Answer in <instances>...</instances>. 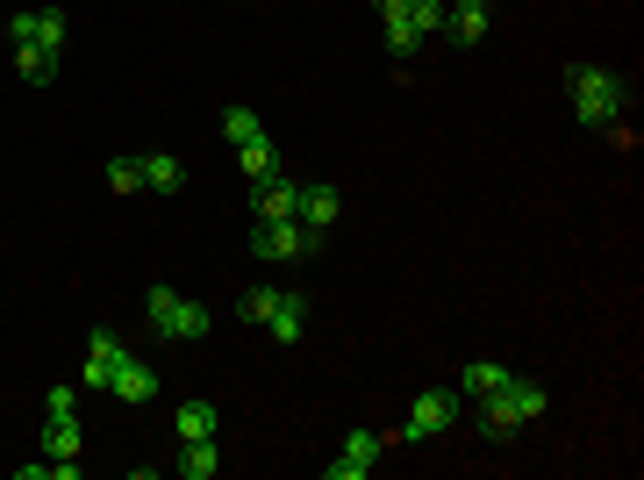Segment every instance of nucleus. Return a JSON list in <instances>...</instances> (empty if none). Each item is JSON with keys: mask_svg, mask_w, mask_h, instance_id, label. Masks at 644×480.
Masks as SVG:
<instances>
[{"mask_svg": "<svg viewBox=\"0 0 644 480\" xmlns=\"http://www.w3.org/2000/svg\"><path fill=\"white\" fill-rule=\"evenodd\" d=\"M122 358H129V344H122L115 330H94V337H86V366H80V380L94 387V395H107V380H115Z\"/></svg>", "mask_w": 644, "mask_h": 480, "instance_id": "nucleus-8", "label": "nucleus"}, {"mask_svg": "<svg viewBox=\"0 0 644 480\" xmlns=\"http://www.w3.org/2000/svg\"><path fill=\"white\" fill-rule=\"evenodd\" d=\"M51 416H80V395H72V387H65V380H58V387H51Z\"/></svg>", "mask_w": 644, "mask_h": 480, "instance_id": "nucleus-26", "label": "nucleus"}, {"mask_svg": "<svg viewBox=\"0 0 644 480\" xmlns=\"http://www.w3.org/2000/svg\"><path fill=\"white\" fill-rule=\"evenodd\" d=\"M501 380H509V366H495V358H472V366L458 373V401H480V395H495Z\"/></svg>", "mask_w": 644, "mask_h": 480, "instance_id": "nucleus-17", "label": "nucleus"}, {"mask_svg": "<svg viewBox=\"0 0 644 480\" xmlns=\"http://www.w3.org/2000/svg\"><path fill=\"white\" fill-rule=\"evenodd\" d=\"M272 302H280V288H251V294L237 302V316H243V323H266V316H272Z\"/></svg>", "mask_w": 644, "mask_h": 480, "instance_id": "nucleus-24", "label": "nucleus"}, {"mask_svg": "<svg viewBox=\"0 0 644 480\" xmlns=\"http://www.w3.org/2000/svg\"><path fill=\"white\" fill-rule=\"evenodd\" d=\"M222 137L229 144H251V137H266V123H258L251 108H222Z\"/></svg>", "mask_w": 644, "mask_h": 480, "instance_id": "nucleus-23", "label": "nucleus"}, {"mask_svg": "<svg viewBox=\"0 0 644 480\" xmlns=\"http://www.w3.org/2000/svg\"><path fill=\"white\" fill-rule=\"evenodd\" d=\"M80 452H86L80 416H51V424H43V459H80Z\"/></svg>", "mask_w": 644, "mask_h": 480, "instance_id": "nucleus-16", "label": "nucleus"}, {"mask_svg": "<svg viewBox=\"0 0 644 480\" xmlns=\"http://www.w3.org/2000/svg\"><path fill=\"white\" fill-rule=\"evenodd\" d=\"M144 187L150 194H179V187H187V165H179L173 152H150L144 158Z\"/></svg>", "mask_w": 644, "mask_h": 480, "instance_id": "nucleus-20", "label": "nucleus"}, {"mask_svg": "<svg viewBox=\"0 0 644 480\" xmlns=\"http://www.w3.org/2000/svg\"><path fill=\"white\" fill-rule=\"evenodd\" d=\"M551 409V395H544V380H501L495 395H480V430L487 438H509V430H523V424H537V416Z\"/></svg>", "mask_w": 644, "mask_h": 480, "instance_id": "nucleus-2", "label": "nucleus"}, {"mask_svg": "<svg viewBox=\"0 0 644 480\" xmlns=\"http://www.w3.org/2000/svg\"><path fill=\"white\" fill-rule=\"evenodd\" d=\"M144 316H150V330H158L165 344H201L208 330H215L208 309L187 302V294H173V288H150V294H144Z\"/></svg>", "mask_w": 644, "mask_h": 480, "instance_id": "nucleus-3", "label": "nucleus"}, {"mask_svg": "<svg viewBox=\"0 0 644 480\" xmlns=\"http://www.w3.org/2000/svg\"><path fill=\"white\" fill-rule=\"evenodd\" d=\"M107 187H115V194H144V158H107Z\"/></svg>", "mask_w": 644, "mask_h": 480, "instance_id": "nucleus-22", "label": "nucleus"}, {"mask_svg": "<svg viewBox=\"0 0 644 480\" xmlns=\"http://www.w3.org/2000/svg\"><path fill=\"white\" fill-rule=\"evenodd\" d=\"M315 244H322V230H309V222H258V230H251V251H258V259H272V265L309 259Z\"/></svg>", "mask_w": 644, "mask_h": 480, "instance_id": "nucleus-5", "label": "nucleus"}, {"mask_svg": "<svg viewBox=\"0 0 644 480\" xmlns=\"http://www.w3.org/2000/svg\"><path fill=\"white\" fill-rule=\"evenodd\" d=\"M258 330H266L272 344H301V337H309V302H301V294H280V302H272V316L258 323Z\"/></svg>", "mask_w": 644, "mask_h": 480, "instance_id": "nucleus-10", "label": "nucleus"}, {"mask_svg": "<svg viewBox=\"0 0 644 480\" xmlns=\"http://www.w3.org/2000/svg\"><path fill=\"white\" fill-rule=\"evenodd\" d=\"M444 8H487V0H444Z\"/></svg>", "mask_w": 644, "mask_h": 480, "instance_id": "nucleus-27", "label": "nucleus"}, {"mask_svg": "<svg viewBox=\"0 0 644 480\" xmlns=\"http://www.w3.org/2000/svg\"><path fill=\"white\" fill-rule=\"evenodd\" d=\"M444 36L451 43H487V8H444Z\"/></svg>", "mask_w": 644, "mask_h": 480, "instance_id": "nucleus-19", "label": "nucleus"}, {"mask_svg": "<svg viewBox=\"0 0 644 480\" xmlns=\"http://www.w3.org/2000/svg\"><path fill=\"white\" fill-rule=\"evenodd\" d=\"M251 216L258 222H301V179H266V187H251Z\"/></svg>", "mask_w": 644, "mask_h": 480, "instance_id": "nucleus-9", "label": "nucleus"}, {"mask_svg": "<svg viewBox=\"0 0 644 480\" xmlns=\"http://www.w3.org/2000/svg\"><path fill=\"white\" fill-rule=\"evenodd\" d=\"M373 8H380V29H387V51L394 58H416L423 36H416V22H408V0H373Z\"/></svg>", "mask_w": 644, "mask_h": 480, "instance_id": "nucleus-11", "label": "nucleus"}, {"mask_svg": "<svg viewBox=\"0 0 644 480\" xmlns=\"http://www.w3.org/2000/svg\"><path fill=\"white\" fill-rule=\"evenodd\" d=\"M380 452H387V438H380V430H351L344 452H336L322 473H330V480H365V473L380 467Z\"/></svg>", "mask_w": 644, "mask_h": 480, "instance_id": "nucleus-7", "label": "nucleus"}, {"mask_svg": "<svg viewBox=\"0 0 644 480\" xmlns=\"http://www.w3.org/2000/svg\"><path fill=\"white\" fill-rule=\"evenodd\" d=\"M458 424V387H429V395H416V409L402 416V430H394L387 445H423V438H437V430H451Z\"/></svg>", "mask_w": 644, "mask_h": 480, "instance_id": "nucleus-4", "label": "nucleus"}, {"mask_svg": "<svg viewBox=\"0 0 644 480\" xmlns=\"http://www.w3.org/2000/svg\"><path fill=\"white\" fill-rule=\"evenodd\" d=\"M237 173L251 179V187L280 179V173H287V165H280V144H272V137H251V144H237Z\"/></svg>", "mask_w": 644, "mask_h": 480, "instance_id": "nucleus-13", "label": "nucleus"}, {"mask_svg": "<svg viewBox=\"0 0 644 480\" xmlns=\"http://www.w3.org/2000/svg\"><path fill=\"white\" fill-rule=\"evenodd\" d=\"M336 216H344L336 187H322V179H301V222H309V230H330Z\"/></svg>", "mask_w": 644, "mask_h": 480, "instance_id": "nucleus-15", "label": "nucleus"}, {"mask_svg": "<svg viewBox=\"0 0 644 480\" xmlns=\"http://www.w3.org/2000/svg\"><path fill=\"white\" fill-rule=\"evenodd\" d=\"M408 22H416V36H437V29H444V0H408Z\"/></svg>", "mask_w": 644, "mask_h": 480, "instance_id": "nucleus-25", "label": "nucleus"}, {"mask_svg": "<svg viewBox=\"0 0 644 480\" xmlns=\"http://www.w3.org/2000/svg\"><path fill=\"white\" fill-rule=\"evenodd\" d=\"M8 36H14V51H22V43H37V51H65L72 22L58 8H14L8 14Z\"/></svg>", "mask_w": 644, "mask_h": 480, "instance_id": "nucleus-6", "label": "nucleus"}, {"mask_svg": "<svg viewBox=\"0 0 644 480\" xmlns=\"http://www.w3.org/2000/svg\"><path fill=\"white\" fill-rule=\"evenodd\" d=\"M173 473L179 480H215V473H222V445H215V438H179Z\"/></svg>", "mask_w": 644, "mask_h": 480, "instance_id": "nucleus-12", "label": "nucleus"}, {"mask_svg": "<svg viewBox=\"0 0 644 480\" xmlns=\"http://www.w3.org/2000/svg\"><path fill=\"white\" fill-rule=\"evenodd\" d=\"M14 72H22L29 86H51V80H58V51H37V43H22V51H14Z\"/></svg>", "mask_w": 644, "mask_h": 480, "instance_id": "nucleus-21", "label": "nucleus"}, {"mask_svg": "<svg viewBox=\"0 0 644 480\" xmlns=\"http://www.w3.org/2000/svg\"><path fill=\"white\" fill-rule=\"evenodd\" d=\"M107 395H115V401H158V373H150L144 358H122L115 380H107Z\"/></svg>", "mask_w": 644, "mask_h": 480, "instance_id": "nucleus-14", "label": "nucleus"}, {"mask_svg": "<svg viewBox=\"0 0 644 480\" xmlns=\"http://www.w3.org/2000/svg\"><path fill=\"white\" fill-rule=\"evenodd\" d=\"M173 430L179 438H215V430H222V409H215V401H179Z\"/></svg>", "mask_w": 644, "mask_h": 480, "instance_id": "nucleus-18", "label": "nucleus"}, {"mask_svg": "<svg viewBox=\"0 0 644 480\" xmlns=\"http://www.w3.org/2000/svg\"><path fill=\"white\" fill-rule=\"evenodd\" d=\"M565 94H573V123L580 129H616L631 115V80L609 65H573L565 72Z\"/></svg>", "mask_w": 644, "mask_h": 480, "instance_id": "nucleus-1", "label": "nucleus"}]
</instances>
